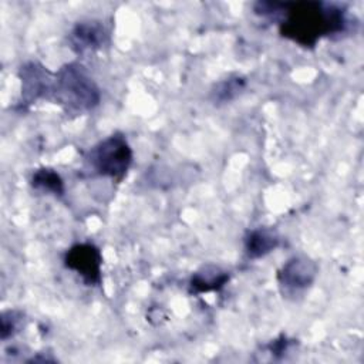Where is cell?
I'll use <instances>...</instances> for the list:
<instances>
[{"instance_id":"obj_1","label":"cell","mask_w":364,"mask_h":364,"mask_svg":"<svg viewBox=\"0 0 364 364\" xmlns=\"http://www.w3.org/2000/svg\"><path fill=\"white\" fill-rule=\"evenodd\" d=\"M253 13L276 21L283 37L303 47H313L323 37L341 36L351 24L344 4L326 1H257Z\"/></svg>"},{"instance_id":"obj_2","label":"cell","mask_w":364,"mask_h":364,"mask_svg":"<svg viewBox=\"0 0 364 364\" xmlns=\"http://www.w3.org/2000/svg\"><path fill=\"white\" fill-rule=\"evenodd\" d=\"M68 115H84L101 101V91L88 70L80 63H67L54 73L51 100Z\"/></svg>"},{"instance_id":"obj_3","label":"cell","mask_w":364,"mask_h":364,"mask_svg":"<svg viewBox=\"0 0 364 364\" xmlns=\"http://www.w3.org/2000/svg\"><path fill=\"white\" fill-rule=\"evenodd\" d=\"M134 152L121 132H114L98 141L84 156V169L91 176L109 178L121 182L129 171Z\"/></svg>"},{"instance_id":"obj_4","label":"cell","mask_w":364,"mask_h":364,"mask_svg":"<svg viewBox=\"0 0 364 364\" xmlns=\"http://www.w3.org/2000/svg\"><path fill=\"white\" fill-rule=\"evenodd\" d=\"M318 274L317 263L304 255L290 257L277 272V284L286 299L296 300L303 296L316 282Z\"/></svg>"},{"instance_id":"obj_5","label":"cell","mask_w":364,"mask_h":364,"mask_svg":"<svg viewBox=\"0 0 364 364\" xmlns=\"http://www.w3.org/2000/svg\"><path fill=\"white\" fill-rule=\"evenodd\" d=\"M21 104L30 105L40 100H51L54 73L38 61L24 63L18 70Z\"/></svg>"},{"instance_id":"obj_6","label":"cell","mask_w":364,"mask_h":364,"mask_svg":"<svg viewBox=\"0 0 364 364\" xmlns=\"http://www.w3.org/2000/svg\"><path fill=\"white\" fill-rule=\"evenodd\" d=\"M102 255L92 243H77L64 255V266L75 272L87 286H98L101 277Z\"/></svg>"},{"instance_id":"obj_7","label":"cell","mask_w":364,"mask_h":364,"mask_svg":"<svg viewBox=\"0 0 364 364\" xmlns=\"http://www.w3.org/2000/svg\"><path fill=\"white\" fill-rule=\"evenodd\" d=\"M108 31L100 20H81L68 34V44L78 55H87L108 44Z\"/></svg>"},{"instance_id":"obj_8","label":"cell","mask_w":364,"mask_h":364,"mask_svg":"<svg viewBox=\"0 0 364 364\" xmlns=\"http://www.w3.org/2000/svg\"><path fill=\"white\" fill-rule=\"evenodd\" d=\"M280 246V236L270 228H255L243 237L245 255L249 260H257L274 252Z\"/></svg>"},{"instance_id":"obj_9","label":"cell","mask_w":364,"mask_h":364,"mask_svg":"<svg viewBox=\"0 0 364 364\" xmlns=\"http://www.w3.org/2000/svg\"><path fill=\"white\" fill-rule=\"evenodd\" d=\"M229 282V273L216 264H205L196 270L189 280L191 294H203L218 291Z\"/></svg>"},{"instance_id":"obj_10","label":"cell","mask_w":364,"mask_h":364,"mask_svg":"<svg viewBox=\"0 0 364 364\" xmlns=\"http://www.w3.org/2000/svg\"><path fill=\"white\" fill-rule=\"evenodd\" d=\"M247 81L240 74H232L226 78L218 81L210 90V100L215 105L229 104L236 100L245 90Z\"/></svg>"},{"instance_id":"obj_11","label":"cell","mask_w":364,"mask_h":364,"mask_svg":"<svg viewBox=\"0 0 364 364\" xmlns=\"http://www.w3.org/2000/svg\"><path fill=\"white\" fill-rule=\"evenodd\" d=\"M30 185L33 189L46 195H53L55 198L63 196L65 192L64 181L60 176V173L53 168L47 166L38 168L31 173Z\"/></svg>"},{"instance_id":"obj_12","label":"cell","mask_w":364,"mask_h":364,"mask_svg":"<svg viewBox=\"0 0 364 364\" xmlns=\"http://www.w3.org/2000/svg\"><path fill=\"white\" fill-rule=\"evenodd\" d=\"M24 314L20 310H7L1 314V340L14 337L23 327Z\"/></svg>"},{"instance_id":"obj_13","label":"cell","mask_w":364,"mask_h":364,"mask_svg":"<svg viewBox=\"0 0 364 364\" xmlns=\"http://www.w3.org/2000/svg\"><path fill=\"white\" fill-rule=\"evenodd\" d=\"M293 344H294V340H289L286 336H280L279 338L269 343L266 346V350L273 358H282L286 355L287 351H290Z\"/></svg>"}]
</instances>
